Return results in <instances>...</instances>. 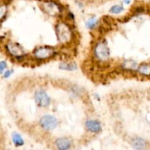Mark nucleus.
Returning a JSON list of instances; mask_svg holds the SVG:
<instances>
[{
  "mask_svg": "<svg viewBox=\"0 0 150 150\" xmlns=\"http://www.w3.org/2000/svg\"><path fill=\"white\" fill-rule=\"evenodd\" d=\"M7 51L15 58H23L25 56L24 51L18 44L13 42H9L6 45Z\"/></svg>",
  "mask_w": 150,
  "mask_h": 150,
  "instance_id": "5",
  "label": "nucleus"
},
{
  "mask_svg": "<svg viewBox=\"0 0 150 150\" xmlns=\"http://www.w3.org/2000/svg\"><path fill=\"white\" fill-rule=\"evenodd\" d=\"M124 10V7L121 5H114L111 7L109 10V12L113 14H119Z\"/></svg>",
  "mask_w": 150,
  "mask_h": 150,
  "instance_id": "16",
  "label": "nucleus"
},
{
  "mask_svg": "<svg viewBox=\"0 0 150 150\" xmlns=\"http://www.w3.org/2000/svg\"><path fill=\"white\" fill-rule=\"evenodd\" d=\"M131 146L135 150H146L148 146L146 140L141 137H136L131 140Z\"/></svg>",
  "mask_w": 150,
  "mask_h": 150,
  "instance_id": "8",
  "label": "nucleus"
},
{
  "mask_svg": "<svg viewBox=\"0 0 150 150\" xmlns=\"http://www.w3.org/2000/svg\"><path fill=\"white\" fill-rule=\"evenodd\" d=\"M56 54L57 51H55V49L53 47L48 46L38 47L33 52L34 57L38 60H48L54 57Z\"/></svg>",
  "mask_w": 150,
  "mask_h": 150,
  "instance_id": "2",
  "label": "nucleus"
},
{
  "mask_svg": "<svg viewBox=\"0 0 150 150\" xmlns=\"http://www.w3.org/2000/svg\"><path fill=\"white\" fill-rule=\"evenodd\" d=\"M7 67V64L5 61L0 62V72H2L3 71L5 70Z\"/></svg>",
  "mask_w": 150,
  "mask_h": 150,
  "instance_id": "18",
  "label": "nucleus"
},
{
  "mask_svg": "<svg viewBox=\"0 0 150 150\" xmlns=\"http://www.w3.org/2000/svg\"><path fill=\"white\" fill-rule=\"evenodd\" d=\"M35 99L39 107H46L51 102V99L43 90H38L35 94Z\"/></svg>",
  "mask_w": 150,
  "mask_h": 150,
  "instance_id": "6",
  "label": "nucleus"
},
{
  "mask_svg": "<svg viewBox=\"0 0 150 150\" xmlns=\"http://www.w3.org/2000/svg\"><path fill=\"white\" fill-rule=\"evenodd\" d=\"M95 56L98 60L102 62L108 61L110 59V49L106 43L100 41L95 46L94 49Z\"/></svg>",
  "mask_w": 150,
  "mask_h": 150,
  "instance_id": "3",
  "label": "nucleus"
},
{
  "mask_svg": "<svg viewBox=\"0 0 150 150\" xmlns=\"http://www.w3.org/2000/svg\"><path fill=\"white\" fill-rule=\"evenodd\" d=\"M138 66H139V64L137 62L133 60H126L122 64V69L126 71H131L137 70Z\"/></svg>",
  "mask_w": 150,
  "mask_h": 150,
  "instance_id": "11",
  "label": "nucleus"
},
{
  "mask_svg": "<svg viewBox=\"0 0 150 150\" xmlns=\"http://www.w3.org/2000/svg\"><path fill=\"white\" fill-rule=\"evenodd\" d=\"M59 68L63 70H67V71H73L76 70L77 69V66L75 63H60Z\"/></svg>",
  "mask_w": 150,
  "mask_h": 150,
  "instance_id": "14",
  "label": "nucleus"
},
{
  "mask_svg": "<svg viewBox=\"0 0 150 150\" xmlns=\"http://www.w3.org/2000/svg\"><path fill=\"white\" fill-rule=\"evenodd\" d=\"M56 34L59 41L63 44L70 42L73 37L71 28L64 22H59L57 24L56 26Z\"/></svg>",
  "mask_w": 150,
  "mask_h": 150,
  "instance_id": "1",
  "label": "nucleus"
},
{
  "mask_svg": "<svg viewBox=\"0 0 150 150\" xmlns=\"http://www.w3.org/2000/svg\"><path fill=\"white\" fill-rule=\"evenodd\" d=\"M40 125L45 130H54L58 125V120L51 115H45L40 120Z\"/></svg>",
  "mask_w": 150,
  "mask_h": 150,
  "instance_id": "4",
  "label": "nucleus"
},
{
  "mask_svg": "<svg viewBox=\"0 0 150 150\" xmlns=\"http://www.w3.org/2000/svg\"><path fill=\"white\" fill-rule=\"evenodd\" d=\"M12 140H13V144L16 146H21L24 144V141H23V138H22L20 134L17 133V132H15V133L13 134Z\"/></svg>",
  "mask_w": 150,
  "mask_h": 150,
  "instance_id": "13",
  "label": "nucleus"
},
{
  "mask_svg": "<svg viewBox=\"0 0 150 150\" xmlns=\"http://www.w3.org/2000/svg\"><path fill=\"white\" fill-rule=\"evenodd\" d=\"M144 11L145 10L142 7H136V9L135 10V13H144Z\"/></svg>",
  "mask_w": 150,
  "mask_h": 150,
  "instance_id": "19",
  "label": "nucleus"
},
{
  "mask_svg": "<svg viewBox=\"0 0 150 150\" xmlns=\"http://www.w3.org/2000/svg\"><path fill=\"white\" fill-rule=\"evenodd\" d=\"M7 7L6 4H1L0 5V20L3 19L7 13Z\"/></svg>",
  "mask_w": 150,
  "mask_h": 150,
  "instance_id": "17",
  "label": "nucleus"
},
{
  "mask_svg": "<svg viewBox=\"0 0 150 150\" xmlns=\"http://www.w3.org/2000/svg\"><path fill=\"white\" fill-rule=\"evenodd\" d=\"M137 71L142 76H149L150 73L149 64L147 63H144L142 64L139 65L137 68Z\"/></svg>",
  "mask_w": 150,
  "mask_h": 150,
  "instance_id": "12",
  "label": "nucleus"
},
{
  "mask_svg": "<svg viewBox=\"0 0 150 150\" xmlns=\"http://www.w3.org/2000/svg\"><path fill=\"white\" fill-rule=\"evenodd\" d=\"M98 21L97 20L95 17L89 19L86 23V26H87L89 29H95V28L98 26Z\"/></svg>",
  "mask_w": 150,
  "mask_h": 150,
  "instance_id": "15",
  "label": "nucleus"
},
{
  "mask_svg": "<svg viewBox=\"0 0 150 150\" xmlns=\"http://www.w3.org/2000/svg\"><path fill=\"white\" fill-rule=\"evenodd\" d=\"M124 2H125V4H128L130 2V0H125V1H124Z\"/></svg>",
  "mask_w": 150,
  "mask_h": 150,
  "instance_id": "21",
  "label": "nucleus"
},
{
  "mask_svg": "<svg viewBox=\"0 0 150 150\" xmlns=\"http://www.w3.org/2000/svg\"><path fill=\"white\" fill-rule=\"evenodd\" d=\"M12 73H13V70L6 71L4 72V77H5V78L9 77V76H10V75L12 74Z\"/></svg>",
  "mask_w": 150,
  "mask_h": 150,
  "instance_id": "20",
  "label": "nucleus"
},
{
  "mask_svg": "<svg viewBox=\"0 0 150 150\" xmlns=\"http://www.w3.org/2000/svg\"><path fill=\"white\" fill-rule=\"evenodd\" d=\"M44 10L48 14L51 16H57L62 12V7L59 4L54 2V1H48L45 3L44 5Z\"/></svg>",
  "mask_w": 150,
  "mask_h": 150,
  "instance_id": "7",
  "label": "nucleus"
},
{
  "mask_svg": "<svg viewBox=\"0 0 150 150\" xmlns=\"http://www.w3.org/2000/svg\"><path fill=\"white\" fill-rule=\"evenodd\" d=\"M86 129L89 132L93 133H98L101 130V124L98 121L95 119H89L85 123Z\"/></svg>",
  "mask_w": 150,
  "mask_h": 150,
  "instance_id": "9",
  "label": "nucleus"
},
{
  "mask_svg": "<svg viewBox=\"0 0 150 150\" xmlns=\"http://www.w3.org/2000/svg\"><path fill=\"white\" fill-rule=\"evenodd\" d=\"M58 150H68L71 147V141L67 138H59L55 142Z\"/></svg>",
  "mask_w": 150,
  "mask_h": 150,
  "instance_id": "10",
  "label": "nucleus"
}]
</instances>
